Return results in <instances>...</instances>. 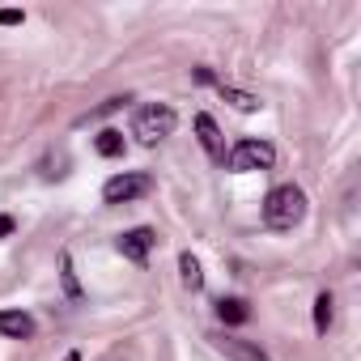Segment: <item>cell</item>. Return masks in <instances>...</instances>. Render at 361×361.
I'll list each match as a JSON object with an SVG mask.
<instances>
[{"label":"cell","mask_w":361,"mask_h":361,"mask_svg":"<svg viewBox=\"0 0 361 361\" xmlns=\"http://www.w3.org/2000/svg\"><path fill=\"white\" fill-rule=\"evenodd\" d=\"M178 276H183V285L196 293V289H204V272H200V259L192 255V251H178Z\"/></svg>","instance_id":"30bf717a"},{"label":"cell","mask_w":361,"mask_h":361,"mask_svg":"<svg viewBox=\"0 0 361 361\" xmlns=\"http://www.w3.org/2000/svg\"><path fill=\"white\" fill-rule=\"evenodd\" d=\"M13 230H18V221H13V217H5V213H0V238H9Z\"/></svg>","instance_id":"e0dca14e"},{"label":"cell","mask_w":361,"mask_h":361,"mask_svg":"<svg viewBox=\"0 0 361 361\" xmlns=\"http://www.w3.org/2000/svg\"><path fill=\"white\" fill-rule=\"evenodd\" d=\"M217 344V353L226 357V361H272L255 340H238V336H217L213 340Z\"/></svg>","instance_id":"8992f818"},{"label":"cell","mask_w":361,"mask_h":361,"mask_svg":"<svg viewBox=\"0 0 361 361\" xmlns=\"http://www.w3.org/2000/svg\"><path fill=\"white\" fill-rule=\"evenodd\" d=\"M0 336L9 340H30L35 336V319L26 310H0Z\"/></svg>","instance_id":"ba28073f"},{"label":"cell","mask_w":361,"mask_h":361,"mask_svg":"<svg viewBox=\"0 0 361 361\" xmlns=\"http://www.w3.org/2000/svg\"><path fill=\"white\" fill-rule=\"evenodd\" d=\"M174 128H178V115H174L166 102L140 106V111H136V119H132V136H136L140 145H157V140H166Z\"/></svg>","instance_id":"7a4b0ae2"},{"label":"cell","mask_w":361,"mask_h":361,"mask_svg":"<svg viewBox=\"0 0 361 361\" xmlns=\"http://www.w3.org/2000/svg\"><path fill=\"white\" fill-rule=\"evenodd\" d=\"M306 217V192L293 183H281L264 196V226L268 230H293Z\"/></svg>","instance_id":"6da1fadb"},{"label":"cell","mask_w":361,"mask_h":361,"mask_svg":"<svg viewBox=\"0 0 361 361\" xmlns=\"http://www.w3.org/2000/svg\"><path fill=\"white\" fill-rule=\"evenodd\" d=\"M60 281H64L68 302H81V298H85V293H81V285H77V268H73V255H68V251L60 255Z\"/></svg>","instance_id":"5bb4252c"},{"label":"cell","mask_w":361,"mask_h":361,"mask_svg":"<svg viewBox=\"0 0 361 361\" xmlns=\"http://www.w3.org/2000/svg\"><path fill=\"white\" fill-rule=\"evenodd\" d=\"M331 323H336V298L323 289V293L314 298V331H319V336H327V331H331Z\"/></svg>","instance_id":"7c38bea8"},{"label":"cell","mask_w":361,"mask_h":361,"mask_svg":"<svg viewBox=\"0 0 361 361\" xmlns=\"http://www.w3.org/2000/svg\"><path fill=\"white\" fill-rule=\"evenodd\" d=\"M276 161V149L268 145V140H238L234 149H230V157H226V166L234 170V174H247V170H268Z\"/></svg>","instance_id":"3957f363"},{"label":"cell","mask_w":361,"mask_h":361,"mask_svg":"<svg viewBox=\"0 0 361 361\" xmlns=\"http://www.w3.org/2000/svg\"><path fill=\"white\" fill-rule=\"evenodd\" d=\"M22 22H26L22 9H0V26H22Z\"/></svg>","instance_id":"9a60e30c"},{"label":"cell","mask_w":361,"mask_h":361,"mask_svg":"<svg viewBox=\"0 0 361 361\" xmlns=\"http://www.w3.org/2000/svg\"><path fill=\"white\" fill-rule=\"evenodd\" d=\"M217 94L234 106V111H243V115H251V111H259V98L255 94H247V90H234V85H226V81H217Z\"/></svg>","instance_id":"8fae6325"},{"label":"cell","mask_w":361,"mask_h":361,"mask_svg":"<svg viewBox=\"0 0 361 361\" xmlns=\"http://www.w3.org/2000/svg\"><path fill=\"white\" fill-rule=\"evenodd\" d=\"M149 192H153V178L149 174H115V178H106L102 200L106 204H132V200H140Z\"/></svg>","instance_id":"277c9868"},{"label":"cell","mask_w":361,"mask_h":361,"mask_svg":"<svg viewBox=\"0 0 361 361\" xmlns=\"http://www.w3.org/2000/svg\"><path fill=\"white\" fill-rule=\"evenodd\" d=\"M119 255L123 259H132V264H145L149 259V251L157 247V234L149 230V226H136V230H128V234H119Z\"/></svg>","instance_id":"5b68a950"},{"label":"cell","mask_w":361,"mask_h":361,"mask_svg":"<svg viewBox=\"0 0 361 361\" xmlns=\"http://www.w3.org/2000/svg\"><path fill=\"white\" fill-rule=\"evenodd\" d=\"M196 81H200V85H217V73H213V68H196Z\"/></svg>","instance_id":"2e32d148"},{"label":"cell","mask_w":361,"mask_h":361,"mask_svg":"<svg viewBox=\"0 0 361 361\" xmlns=\"http://www.w3.org/2000/svg\"><path fill=\"white\" fill-rule=\"evenodd\" d=\"M94 149H98L102 157H119V153H123V132H119V128H102L98 140H94Z\"/></svg>","instance_id":"4fadbf2b"},{"label":"cell","mask_w":361,"mask_h":361,"mask_svg":"<svg viewBox=\"0 0 361 361\" xmlns=\"http://www.w3.org/2000/svg\"><path fill=\"white\" fill-rule=\"evenodd\" d=\"M196 136H200V145H204V153H209V161H226V145H221V128H217V119L213 115H196Z\"/></svg>","instance_id":"52a82bcc"},{"label":"cell","mask_w":361,"mask_h":361,"mask_svg":"<svg viewBox=\"0 0 361 361\" xmlns=\"http://www.w3.org/2000/svg\"><path fill=\"white\" fill-rule=\"evenodd\" d=\"M217 319H221L226 327H243V323L251 319L247 298H221V302H217Z\"/></svg>","instance_id":"9c48e42d"},{"label":"cell","mask_w":361,"mask_h":361,"mask_svg":"<svg viewBox=\"0 0 361 361\" xmlns=\"http://www.w3.org/2000/svg\"><path fill=\"white\" fill-rule=\"evenodd\" d=\"M64 361H81V353H68V357H64Z\"/></svg>","instance_id":"ac0fdd59"}]
</instances>
